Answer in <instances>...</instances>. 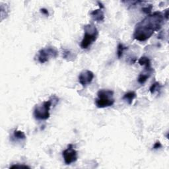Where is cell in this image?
Here are the masks:
<instances>
[{
	"instance_id": "1",
	"label": "cell",
	"mask_w": 169,
	"mask_h": 169,
	"mask_svg": "<svg viewBox=\"0 0 169 169\" xmlns=\"http://www.w3.org/2000/svg\"><path fill=\"white\" fill-rule=\"evenodd\" d=\"M164 17L161 12L156 11L148 16L137 24L134 38L140 42L146 41L150 38L155 32L159 31L164 24Z\"/></svg>"
},
{
	"instance_id": "2",
	"label": "cell",
	"mask_w": 169,
	"mask_h": 169,
	"mask_svg": "<svg viewBox=\"0 0 169 169\" xmlns=\"http://www.w3.org/2000/svg\"><path fill=\"white\" fill-rule=\"evenodd\" d=\"M59 99L55 95L52 96L50 99L35 106L34 109V117L37 120H46L50 118V110L52 104H56Z\"/></svg>"
},
{
	"instance_id": "3",
	"label": "cell",
	"mask_w": 169,
	"mask_h": 169,
	"mask_svg": "<svg viewBox=\"0 0 169 169\" xmlns=\"http://www.w3.org/2000/svg\"><path fill=\"white\" fill-rule=\"evenodd\" d=\"M99 37V31L92 24H88L84 26V37L81 42L82 49H87L95 42Z\"/></svg>"
},
{
	"instance_id": "4",
	"label": "cell",
	"mask_w": 169,
	"mask_h": 169,
	"mask_svg": "<svg viewBox=\"0 0 169 169\" xmlns=\"http://www.w3.org/2000/svg\"><path fill=\"white\" fill-rule=\"evenodd\" d=\"M95 104L99 108H107L114 104V91L108 89H100L97 92V98L95 99Z\"/></svg>"
},
{
	"instance_id": "5",
	"label": "cell",
	"mask_w": 169,
	"mask_h": 169,
	"mask_svg": "<svg viewBox=\"0 0 169 169\" xmlns=\"http://www.w3.org/2000/svg\"><path fill=\"white\" fill-rule=\"evenodd\" d=\"M58 56V51L54 46H47L42 48L38 52L37 59L41 63L48 62L51 58H56Z\"/></svg>"
},
{
	"instance_id": "6",
	"label": "cell",
	"mask_w": 169,
	"mask_h": 169,
	"mask_svg": "<svg viewBox=\"0 0 169 169\" xmlns=\"http://www.w3.org/2000/svg\"><path fill=\"white\" fill-rule=\"evenodd\" d=\"M62 155L64 162L66 164H71L77 161V152L74 149L71 144H70L66 149L63 151Z\"/></svg>"
},
{
	"instance_id": "7",
	"label": "cell",
	"mask_w": 169,
	"mask_h": 169,
	"mask_svg": "<svg viewBox=\"0 0 169 169\" xmlns=\"http://www.w3.org/2000/svg\"><path fill=\"white\" fill-rule=\"evenodd\" d=\"M94 74L90 70H83L79 76V82L83 87L90 84L94 79Z\"/></svg>"
},
{
	"instance_id": "8",
	"label": "cell",
	"mask_w": 169,
	"mask_h": 169,
	"mask_svg": "<svg viewBox=\"0 0 169 169\" xmlns=\"http://www.w3.org/2000/svg\"><path fill=\"white\" fill-rule=\"evenodd\" d=\"M153 71V70L152 69V67L148 68V69L147 68H145L144 70L139 74L138 78V83L141 84H143L147 81V79L150 77Z\"/></svg>"
},
{
	"instance_id": "9",
	"label": "cell",
	"mask_w": 169,
	"mask_h": 169,
	"mask_svg": "<svg viewBox=\"0 0 169 169\" xmlns=\"http://www.w3.org/2000/svg\"><path fill=\"white\" fill-rule=\"evenodd\" d=\"M91 15L92 19H93L96 22L100 23L104 21V11H102V9H100V8L98 9L92 11L91 13Z\"/></svg>"
},
{
	"instance_id": "10",
	"label": "cell",
	"mask_w": 169,
	"mask_h": 169,
	"mask_svg": "<svg viewBox=\"0 0 169 169\" xmlns=\"http://www.w3.org/2000/svg\"><path fill=\"white\" fill-rule=\"evenodd\" d=\"M136 93L134 91H130L127 92L125 95H124L123 96V100H125V101L128 104L131 105L132 104L133 101H134V100L136 98Z\"/></svg>"
},
{
	"instance_id": "11",
	"label": "cell",
	"mask_w": 169,
	"mask_h": 169,
	"mask_svg": "<svg viewBox=\"0 0 169 169\" xmlns=\"http://www.w3.org/2000/svg\"><path fill=\"white\" fill-rule=\"evenodd\" d=\"M138 63L140 66H145V68H151V61L150 59L147 57H142L139 60Z\"/></svg>"
},
{
	"instance_id": "12",
	"label": "cell",
	"mask_w": 169,
	"mask_h": 169,
	"mask_svg": "<svg viewBox=\"0 0 169 169\" xmlns=\"http://www.w3.org/2000/svg\"><path fill=\"white\" fill-rule=\"evenodd\" d=\"M162 88L161 84L159 82H155L151 84V86L149 88V91L152 95L156 93V92H159L160 91Z\"/></svg>"
},
{
	"instance_id": "13",
	"label": "cell",
	"mask_w": 169,
	"mask_h": 169,
	"mask_svg": "<svg viewBox=\"0 0 169 169\" xmlns=\"http://www.w3.org/2000/svg\"><path fill=\"white\" fill-rule=\"evenodd\" d=\"M13 137L16 139H19V140H25L27 137L25 133L22 131L15 130L13 131Z\"/></svg>"
},
{
	"instance_id": "14",
	"label": "cell",
	"mask_w": 169,
	"mask_h": 169,
	"mask_svg": "<svg viewBox=\"0 0 169 169\" xmlns=\"http://www.w3.org/2000/svg\"><path fill=\"white\" fill-rule=\"evenodd\" d=\"M127 49H128V48L124 46L123 44H122V43L118 44V45L117 46V56L119 59L122 57L124 52Z\"/></svg>"
},
{
	"instance_id": "15",
	"label": "cell",
	"mask_w": 169,
	"mask_h": 169,
	"mask_svg": "<svg viewBox=\"0 0 169 169\" xmlns=\"http://www.w3.org/2000/svg\"><path fill=\"white\" fill-rule=\"evenodd\" d=\"M63 58L68 60V61H71V60H73L74 59L73 54L67 50H64L63 51Z\"/></svg>"
},
{
	"instance_id": "16",
	"label": "cell",
	"mask_w": 169,
	"mask_h": 169,
	"mask_svg": "<svg viewBox=\"0 0 169 169\" xmlns=\"http://www.w3.org/2000/svg\"><path fill=\"white\" fill-rule=\"evenodd\" d=\"M152 9H153V6H152V5H147V6H146V7H143V8H142V11L144 12L145 13L149 15V14L151 13V11H152Z\"/></svg>"
},
{
	"instance_id": "17",
	"label": "cell",
	"mask_w": 169,
	"mask_h": 169,
	"mask_svg": "<svg viewBox=\"0 0 169 169\" xmlns=\"http://www.w3.org/2000/svg\"><path fill=\"white\" fill-rule=\"evenodd\" d=\"M30 168L27 165H24V164H21V165H19V164H14L10 167V168Z\"/></svg>"
},
{
	"instance_id": "18",
	"label": "cell",
	"mask_w": 169,
	"mask_h": 169,
	"mask_svg": "<svg viewBox=\"0 0 169 169\" xmlns=\"http://www.w3.org/2000/svg\"><path fill=\"white\" fill-rule=\"evenodd\" d=\"M160 147H162V145H161V143H160V142H156L153 146L154 149H159Z\"/></svg>"
},
{
	"instance_id": "19",
	"label": "cell",
	"mask_w": 169,
	"mask_h": 169,
	"mask_svg": "<svg viewBox=\"0 0 169 169\" xmlns=\"http://www.w3.org/2000/svg\"><path fill=\"white\" fill-rule=\"evenodd\" d=\"M41 12L43 15H46V17H48V16H49V13H48V11L46 9H45V8H42V9H41Z\"/></svg>"
},
{
	"instance_id": "20",
	"label": "cell",
	"mask_w": 169,
	"mask_h": 169,
	"mask_svg": "<svg viewBox=\"0 0 169 169\" xmlns=\"http://www.w3.org/2000/svg\"><path fill=\"white\" fill-rule=\"evenodd\" d=\"M97 3H98V4H99V6H100V9H104V5H102V3H101V2H97Z\"/></svg>"
}]
</instances>
